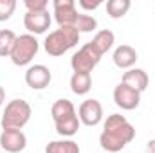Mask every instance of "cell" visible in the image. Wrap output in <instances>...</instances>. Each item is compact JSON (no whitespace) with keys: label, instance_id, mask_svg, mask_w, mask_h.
<instances>
[{"label":"cell","instance_id":"cell-22","mask_svg":"<svg viewBox=\"0 0 155 153\" xmlns=\"http://www.w3.org/2000/svg\"><path fill=\"white\" fill-rule=\"evenodd\" d=\"M24 4H25L27 11H33V13H36V11H47V5H49L47 0H25Z\"/></svg>","mask_w":155,"mask_h":153},{"label":"cell","instance_id":"cell-8","mask_svg":"<svg viewBox=\"0 0 155 153\" xmlns=\"http://www.w3.org/2000/svg\"><path fill=\"white\" fill-rule=\"evenodd\" d=\"M79 122L85 126H97L103 121V106L97 99H87L78 108Z\"/></svg>","mask_w":155,"mask_h":153},{"label":"cell","instance_id":"cell-18","mask_svg":"<svg viewBox=\"0 0 155 153\" xmlns=\"http://www.w3.org/2000/svg\"><path fill=\"white\" fill-rule=\"evenodd\" d=\"M130 5H132L130 0H108L107 2V13L110 18L117 20V18H123L130 11Z\"/></svg>","mask_w":155,"mask_h":153},{"label":"cell","instance_id":"cell-23","mask_svg":"<svg viewBox=\"0 0 155 153\" xmlns=\"http://www.w3.org/2000/svg\"><path fill=\"white\" fill-rule=\"evenodd\" d=\"M78 4L85 11H94V9H97L101 5V0H94V2H90V0H78Z\"/></svg>","mask_w":155,"mask_h":153},{"label":"cell","instance_id":"cell-4","mask_svg":"<svg viewBox=\"0 0 155 153\" xmlns=\"http://www.w3.org/2000/svg\"><path fill=\"white\" fill-rule=\"evenodd\" d=\"M31 105L24 99H13L5 105L4 108V114L0 119V124H2V130H7V128H13V130H22L29 119H31Z\"/></svg>","mask_w":155,"mask_h":153},{"label":"cell","instance_id":"cell-12","mask_svg":"<svg viewBox=\"0 0 155 153\" xmlns=\"http://www.w3.org/2000/svg\"><path fill=\"white\" fill-rule=\"evenodd\" d=\"M51 22H52V18H51L49 11H36V13L27 11L24 15V25L29 31V34H33V36L43 34L51 27Z\"/></svg>","mask_w":155,"mask_h":153},{"label":"cell","instance_id":"cell-5","mask_svg":"<svg viewBox=\"0 0 155 153\" xmlns=\"http://www.w3.org/2000/svg\"><path fill=\"white\" fill-rule=\"evenodd\" d=\"M40 43L38 40L35 38L33 34H20L16 41H15V47L11 50V61L16 65V67H25L33 61V58L38 54Z\"/></svg>","mask_w":155,"mask_h":153},{"label":"cell","instance_id":"cell-19","mask_svg":"<svg viewBox=\"0 0 155 153\" xmlns=\"http://www.w3.org/2000/svg\"><path fill=\"white\" fill-rule=\"evenodd\" d=\"M16 38L18 36L11 29H0V56L2 58H9L11 56V50L15 47Z\"/></svg>","mask_w":155,"mask_h":153},{"label":"cell","instance_id":"cell-16","mask_svg":"<svg viewBox=\"0 0 155 153\" xmlns=\"http://www.w3.org/2000/svg\"><path fill=\"white\" fill-rule=\"evenodd\" d=\"M114 41H116V36H114V33L112 31H108V29H103V31H99V33H96V36L92 38V45L101 52V54H105V52H108L112 47H114Z\"/></svg>","mask_w":155,"mask_h":153},{"label":"cell","instance_id":"cell-20","mask_svg":"<svg viewBox=\"0 0 155 153\" xmlns=\"http://www.w3.org/2000/svg\"><path fill=\"white\" fill-rule=\"evenodd\" d=\"M96 27H97V20L94 16L79 13L78 22H76V29L79 31V34L81 33H92V31H96Z\"/></svg>","mask_w":155,"mask_h":153},{"label":"cell","instance_id":"cell-13","mask_svg":"<svg viewBox=\"0 0 155 153\" xmlns=\"http://www.w3.org/2000/svg\"><path fill=\"white\" fill-rule=\"evenodd\" d=\"M121 83L128 85L130 88H134V90H137V92L141 94V92H144V90L148 88L150 77L146 74V70H143V69H128V70L123 74Z\"/></svg>","mask_w":155,"mask_h":153},{"label":"cell","instance_id":"cell-1","mask_svg":"<svg viewBox=\"0 0 155 153\" xmlns=\"http://www.w3.org/2000/svg\"><path fill=\"white\" fill-rule=\"evenodd\" d=\"M134 139H135L134 124L124 115L112 114L107 117L103 124V132L99 135V146L107 153H117Z\"/></svg>","mask_w":155,"mask_h":153},{"label":"cell","instance_id":"cell-11","mask_svg":"<svg viewBox=\"0 0 155 153\" xmlns=\"http://www.w3.org/2000/svg\"><path fill=\"white\" fill-rule=\"evenodd\" d=\"M51 79H52V74H51V69L45 67V65H31L25 72V83L29 88L33 90H43L51 85Z\"/></svg>","mask_w":155,"mask_h":153},{"label":"cell","instance_id":"cell-10","mask_svg":"<svg viewBox=\"0 0 155 153\" xmlns=\"http://www.w3.org/2000/svg\"><path fill=\"white\" fill-rule=\"evenodd\" d=\"M114 103L121 110H135L141 103V94L130 88L124 83H119L114 88Z\"/></svg>","mask_w":155,"mask_h":153},{"label":"cell","instance_id":"cell-25","mask_svg":"<svg viewBox=\"0 0 155 153\" xmlns=\"http://www.w3.org/2000/svg\"><path fill=\"white\" fill-rule=\"evenodd\" d=\"M5 103V90H4V86L0 85V106Z\"/></svg>","mask_w":155,"mask_h":153},{"label":"cell","instance_id":"cell-6","mask_svg":"<svg viewBox=\"0 0 155 153\" xmlns=\"http://www.w3.org/2000/svg\"><path fill=\"white\" fill-rule=\"evenodd\" d=\"M101 56L103 54L88 41L71 58V67L74 72H88L90 74L97 67V63L101 61Z\"/></svg>","mask_w":155,"mask_h":153},{"label":"cell","instance_id":"cell-3","mask_svg":"<svg viewBox=\"0 0 155 153\" xmlns=\"http://www.w3.org/2000/svg\"><path fill=\"white\" fill-rule=\"evenodd\" d=\"M79 41V31L76 27H60L47 34L43 41V49L49 56H61L67 50H71Z\"/></svg>","mask_w":155,"mask_h":153},{"label":"cell","instance_id":"cell-21","mask_svg":"<svg viewBox=\"0 0 155 153\" xmlns=\"http://www.w3.org/2000/svg\"><path fill=\"white\" fill-rule=\"evenodd\" d=\"M15 9H16V0H0V22L9 20Z\"/></svg>","mask_w":155,"mask_h":153},{"label":"cell","instance_id":"cell-2","mask_svg":"<svg viewBox=\"0 0 155 153\" xmlns=\"http://www.w3.org/2000/svg\"><path fill=\"white\" fill-rule=\"evenodd\" d=\"M51 115H52L58 135L72 137V135L78 133L81 122H79V117L76 114V108H74L72 101H69V99L54 101V105L51 106Z\"/></svg>","mask_w":155,"mask_h":153},{"label":"cell","instance_id":"cell-7","mask_svg":"<svg viewBox=\"0 0 155 153\" xmlns=\"http://www.w3.org/2000/svg\"><path fill=\"white\" fill-rule=\"evenodd\" d=\"M52 7H54V20L58 22L60 27H76L79 13L74 0H54Z\"/></svg>","mask_w":155,"mask_h":153},{"label":"cell","instance_id":"cell-9","mask_svg":"<svg viewBox=\"0 0 155 153\" xmlns=\"http://www.w3.org/2000/svg\"><path fill=\"white\" fill-rule=\"evenodd\" d=\"M27 146V137L22 130H2L0 133V148L5 150L7 153H20Z\"/></svg>","mask_w":155,"mask_h":153},{"label":"cell","instance_id":"cell-15","mask_svg":"<svg viewBox=\"0 0 155 153\" xmlns=\"http://www.w3.org/2000/svg\"><path fill=\"white\" fill-rule=\"evenodd\" d=\"M92 88V76L88 72H74L71 76V90L76 96H87Z\"/></svg>","mask_w":155,"mask_h":153},{"label":"cell","instance_id":"cell-14","mask_svg":"<svg viewBox=\"0 0 155 153\" xmlns=\"http://www.w3.org/2000/svg\"><path fill=\"white\" fill-rule=\"evenodd\" d=\"M114 65L119 67V69H134L135 61L139 60L137 58V50L132 47V45H119L116 50H114Z\"/></svg>","mask_w":155,"mask_h":153},{"label":"cell","instance_id":"cell-17","mask_svg":"<svg viewBox=\"0 0 155 153\" xmlns=\"http://www.w3.org/2000/svg\"><path fill=\"white\" fill-rule=\"evenodd\" d=\"M45 153H81L78 142L71 139H61V141H52L45 146Z\"/></svg>","mask_w":155,"mask_h":153},{"label":"cell","instance_id":"cell-24","mask_svg":"<svg viewBox=\"0 0 155 153\" xmlns=\"http://www.w3.org/2000/svg\"><path fill=\"white\" fill-rule=\"evenodd\" d=\"M146 153H155V139L148 141V144H146Z\"/></svg>","mask_w":155,"mask_h":153}]
</instances>
